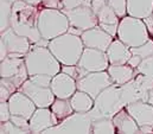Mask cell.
I'll use <instances>...</instances> for the list:
<instances>
[{
	"mask_svg": "<svg viewBox=\"0 0 153 134\" xmlns=\"http://www.w3.org/2000/svg\"><path fill=\"white\" fill-rule=\"evenodd\" d=\"M39 6H33L24 0H18L13 4L11 28L20 36L30 39L32 44H36L43 37L38 30Z\"/></svg>",
	"mask_w": 153,
	"mask_h": 134,
	"instance_id": "1",
	"label": "cell"
},
{
	"mask_svg": "<svg viewBox=\"0 0 153 134\" xmlns=\"http://www.w3.org/2000/svg\"><path fill=\"white\" fill-rule=\"evenodd\" d=\"M48 48L62 66H75L78 63L85 46L81 36L68 31L49 40Z\"/></svg>",
	"mask_w": 153,
	"mask_h": 134,
	"instance_id": "2",
	"label": "cell"
},
{
	"mask_svg": "<svg viewBox=\"0 0 153 134\" xmlns=\"http://www.w3.org/2000/svg\"><path fill=\"white\" fill-rule=\"evenodd\" d=\"M25 64L30 76L37 74L55 76L62 70V64L53 56L50 49L36 44H31L30 51L25 55Z\"/></svg>",
	"mask_w": 153,
	"mask_h": 134,
	"instance_id": "3",
	"label": "cell"
},
{
	"mask_svg": "<svg viewBox=\"0 0 153 134\" xmlns=\"http://www.w3.org/2000/svg\"><path fill=\"white\" fill-rule=\"evenodd\" d=\"M69 28V19L62 10L42 7L38 18V30L43 38L51 40L68 32Z\"/></svg>",
	"mask_w": 153,
	"mask_h": 134,
	"instance_id": "4",
	"label": "cell"
},
{
	"mask_svg": "<svg viewBox=\"0 0 153 134\" xmlns=\"http://www.w3.org/2000/svg\"><path fill=\"white\" fill-rule=\"evenodd\" d=\"M126 106L121 100L120 88L116 84H112L105 90H102L97 98L95 99L94 107L91 110L88 112L91 120L100 119V118H111L113 119L115 114L125 108Z\"/></svg>",
	"mask_w": 153,
	"mask_h": 134,
	"instance_id": "5",
	"label": "cell"
},
{
	"mask_svg": "<svg viewBox=\"0 0 153 134\" xmlns=\"http://www.w3.org/2000/svg\"><path fill=\"white\" fill-rule=\"evenodd\" d=\"M116 38L122 40L129 48H137L145 44L151 36L144 19L127 14L120 19Z\"/></svg>",
	"mask_w": 153,
	"mask_h": 134,
	"instance_id": "6",
	"label": "cell"
},
{
	"mask_svg": "<svg viewBox=\"0 0 153 134\" xmlns=\"http://www.w3.org/2000/svg\"><path fill=\"white\" fill-rule=\"evenodd\" d=\"M91 118L88 113L74 112L67 119L62 120L57 125L45 130L43 134H56V133H91Z\"/></svg>",
	"mask_w": 153,
	"mask_h": 134,
	"instance_id": "7",
	"label": "cell"
},
{
	"mask_svg": "<svg viewBox=\"0 0 153 134\" xmlns=\"http://www.w3.org/2000/svg\"><path fill=\"white\" fill-rule=\"evenodd\" d=\"M76 82L77 89L89 94L94 100L102 90H105L106 88L113 84V81L107 70L88 72L83 77L78 78Z\"/></svg>",
	"mask_w": 153,
	"mask_h": 134,
	"instance_id": "8",
	"label": "cell"
},
{
	"mask_svg": "<svg viewBox=\"0 0 153 134\" xmlns=\"http://www.w3.org/2000/svg\"><path fill=\"white\" fill-rule=\"evenodd\" d=\"M69 19L70 26L77 28L82 31L95 28L99 25V19L91 7L88 6H77L74 8H63L62 10Z\"/></svg>",
	"mask_w": 153,
	"mask_h": 134,
	"instance_id": "9",
	"label": "cell"
},
{
	"mask_svg": "<svg viewBox=\"0 0 153 134\" xmlns=\"http://www.w3.org/2000/svg\"><path fill=\"white\" fill-rule=\"evenodd\" d=\"M109 60L106 51L93 49V48H84L82 56L77 63V66L85 70L87 72H95V71H103L109 67Z\"/></svg>",
	"mask_w": 153,
	"mask_h": 134,
	"instance_id": "10",
	"label": "cell"
},
{
	"mask_svg": "<svg viewBox=\"0 0 153 134\" xmlns=\"http://www.w3.org/2000/svg\"><path fill=\"white\" fill-rule=\"evenodd\" d=\"M18 90L24 93L25 95H27L31 100L35 102L37 108L50 107L52 104V102L55 101V99H56V96L52 93L50 87L39 86L37 83L32 82L30 78H27Z\"/></svg>",
	"mask_w": 153,
	"mask_h": 134,
	"instance_id": "11",
	"label": "cell"
},
{
	"mask_svg": "<svg viewBox=\"0 0 153 134\" xmlns=\"http://www.w3.org/2000/svg\"><path fill=\"white\" fill-rule=\"evenodd\" d=\"M81 38L85 48L99 49L102 51H107V49L109 48L111 43L114 39V37L106 32L100 25L83 31L81 34Z\"/></svg>",
	"mask_w": 153,
	"mask_h": 134,
	"instance_id": "12",
	"label": "cell"
},
{
	"mask_svg": "<svg viewBox=\"0 0 153 134\" xmlns=\"http://www.w3.org/2000/svg\"><path fill=\"white\" fill-rule=\"evenodd\" d=\"M50 88L56 98L70 99L77 90V82L70 75L61 71L52 77Z\"/></svg>",
	"mask_w": 153,
	"mask_h": 134,
	"instance_id": "13",
	"label": "cell"
},
{
	"mask_svg": "<svg viewBox=\"0 0 153 134\" xmlns=\"http://www.w3.org/2000/svg\"><path fill=\"white\" fill-rule=\"evenodd\" d=\"M8 106L12 115H20L29 120L31 119L35 110L37 109V106L35 104V102L27 95H25L19 90L12 94V96L8 100Z\"/></svg>",
	"mask_w": 153,
	"mask_h": 134,
	"instance_id": "14",
	"label": "cell"
},
{
	"mask_svg": "<svg viewBox=\"0 0 153 134\" xmlns=\"http://www.w3.org/2000/svg\"><path fill=\"white\" fill-rule=\"evenodd\" d=\"M0 39H2L8 49V54H20L26 55L31 49V42L29 38L18 34L12 28L4 32H0Z\"/></svg>",
	"mask_w": 153,
	"mask_h": 134,
	"instance_id": "15",
	"label": "cell"
},
{
	"mask_svg": "<svg viewBox=\"0 0 153 134\" xmlns=\"http://www.w3.org/2000/svg\"><path fill=\"white\" fill-rule=\"evenodd\" d=\"M30 121V131L31 133H43L45 130L58 124V120L55 118L50 107L37 108L31 116Z\"/></svg>",
	"mask_w": 153,
	"mask_h": 134,
	"instance_id": "16",
	"label": "cell"
},
{
	"mask_svg": "<svg viewBox=\"0 0 153 134\" xmlns=\"http://www.w3.org/2000/svg\"><path fill=\"white\" fill-rule=\"evenodd\" d=\"M126 109L128 113L133 116V119L137 121L139 127L143 126H151L153 127V106L144 102V101H137L132 102L126 106Z\"/></svg>",
	"mask_w": 153,
	"mask_h": 134,
	"instance_id": "17",
	"label": "cell"
},
{
	"mask_svg": "<svg viewBox=\"0 0 153 134\" xmlns=\"http://www.w3.org/2000/svg\"><path fill=\"white\" fill-rule=\"evenodd\" d=\"M106 52L111 64H127L129 58L133 56L131 48L119 38L113 39Z\"/></svg>",
	"mask_w": 153,
	"mask_h": 134,
	"instance_id": "18",
	"label": "cell"
},
{
	"mask_svg": "<svg viewBox=\"0 0 153 134\" xmlns=\"http://www.w3.org/2000/svg\"><path fill=\"white\" fill-rule=\"evenodd\" d=\"M113 122L116 128V133L120 134H137L140 133V127L137 124V121L133 119V116L128 113V110L125 108L120 109L114 116Z\"/></svg>",
	"mask_w": 153,
	"mask_h": 134,
	"instance_id": "19",
	"label": "cell"
},
{
	"mask_svg": "<svg viewBox=\"0 0 153 134\" xmlns=\"http://www.w3.org/2000/svg\"><path fill=\"white\" fill-rule=\"evenodd\" d=\"M91 8L97 16L99 24H119L120 18L109 6L108 0H93Z\"/></svg>",
	"mask_w": 153,
	"mask_h": 134,
	"instance_id": "20",
	"label": "cell"
},
{
	"mask_svg": "<svg viewBox=\"0 0 153 134\" xmlns=\"http://www.w3.org/2000/svg\"><path fill=\"white\" fill-rule=\"evenodd\" d=\"M113 83L116 86H122L135 77L138 74L134 68L129 64H109L107 69Z\"/></svg>",
	"mask_w": 153,
	"mask_h": 134,
	"instance_id": "21",
	"label": "cell"
},
{
	"mask_svg": "<svg viewBox=\"0 0 153 134\" xmlns=\"http://www.w3.org/2000/svg\"><path fill=\"white\" fill-rule=\"evenodd\" d=\"M25 67V57H14L8 55L6 58L0 61V75L1 77L12 78L17 76Z\"/></svg>",
	"mask_w": 153,
	"mask_h": 134,
	"instance_id": "22",
	"label": "cell"
},
{
	"mask_svg": "<svg viewBox=\"0 0 153 134\" xmlns=\"http://www.w3.org/2000/svg\"><path fill=\"white\" fill-rule=\"evenodd\" d=\"M153 13V0H127V14L145 19Z\"/></svg>",
	"mask_w": 153,
	"mask_h": 134,
	"instance_id": "23",
	"label": "cell"
},
{
	"mask_svg": "<svg viewBox=\"0 0 153 134\" xmlns=\"http://www.w3.org/2000/svg\"><path fill=\"white\" fill-rule=\"evenodd\" d=\"M70 102H71V106H73L75 112L88 113L89 110L93 109L95 100L89 94L77 89L76 92H75V94L70 98Z\"/></svg>",
	"mask_w": 153,
	"mask_h": 134,
	"instance_id": "24",
	"label": "cell"
},
{
	"mask_svg": "<svg viewBox=\"0 0 153 134\" xmlns=\"http://www.w3.org/2000/svg\"><path fill=\"white\" fill-rule=\"evenodd\" d=\"M50 109L52 110V113H53L55 118L58 120V122L67 119L69 115H71L75 112L71 106L70 99H58V98H56L55 101L52 102V104L50 106Z\"/></svg>",
	"mask_w": 153,
	"mask_h": 134,
	"instance_id": "25",
	"label": "cell"
},
{
	"mask_svg": "<svg viewBox=\"0 0 153 134\" xmlns=\"http://www.w3.org/2000/svg\"><path fill=\"white\" fill-rule=\"evenodd\" d=\"M91 133H116V128H115L114 126L113 119H111V118H100V119L93 120V122H91Z\"/></svg>",
	"mask_w": 153,
	"mask_h": 134,
	"instance_id": "26",
	"label": "cell"
},
{
	"mask_svg": "<svg viewBox=\"0 0 153 134\" xmlns=\"http://www.w3.org/2000/svg\"><path fill=\"white\" fill-rule=\"evenodd\" d=\"M13 4L8 0H0V32L6 31L11 28Z\"/></svg>",
	"mask_w": 153,
	"mask_h": 134,
	"instance_id": "27",
	"label": "cell"
},
{
	"mask_svg": "<svg viewBox=\"0 0 153 134\" xmlns=\"http://www.w3.org/2000/svg\"><path fill=\"white\" fill-rule=\"evenodd\" d=\"M18 90L17 86L13 83L11 78L1 77L0 80V102H6L10 100L13 93Z\"/></svg>",
	"mask_w": 153,
	"mask_h": 134,
	"instance_id": "28",
	"label": "cell"
},
{
	"mask_svg": "<svg viewBox=\"0 0 153 134\" xmlns=\"http://www.w3.org/2000/svg\"><path fill=\"white\" fill-rule=\"evenodd\" d=\"M131 51L133 55L139 56L141 60L149 58L153 56V38H150L145 44L137 46V48H131Z\"/></svg>",
	"mask_w": 153,
	"mask_h": 134,
	"instance_id": "29",
	"label": "cell"
},
{
	"mask_svg": "<svg viewBox=\"0 0 153 134\" xmlns=\"http://www.w3.org/2000/svg\"><path fill=\"white\" fill-rule=\"evenodd\" d=\"M0 133L1 134H10V133L29 134V133H31V131H27V130L20 128V127H18L17 125H14V124L10 120V121L1 122V126H0Z\"/></svg>",
	"mask_w": 153,
	"mask_h": 134,
	"instance_id": "30",
	"label": "cell"
},
{
	"mask_svg": "<svg viewBox=\"0 0 153 134\" xmlns=\"http://www.w3.org/2000/svg\"><path fill=\"white\" fill-rule=\"evenodd\" d=\"M108 4L120 19L127 16V0H108Z\"/></svg>",
	"mask_w": 153,
	"mask_h": 134,
	"instance_id": "31",
	"label": "cell"
},
{
	"mask_svg": "<svg viewBox=\"0 0 153 134\" xmlns=\"http://www.w3.org/2000/svg\"><path fill=\"white\" fill-rule=\"evenodd\" d=\"M137 72H140L153 80V56L143 60L140 66L137 68Z\"/></svg>",
	"mask_w": 153,
	"mask_h": 134,
	"instance_id": "32",
	"label": "cell"
},
{
	"mask_svg": "<svg viewBox=\"0 0 153 134\" xmlns=\"http://www.w3.org/2000/svg\"><path fill=\"white\" fill-rule=\"evenodd\" d=\"M53 76H50V75H46V74H37V75H32L30 76L29 78L37 83L39 86H44V87H50L51 84V80H52Z\"/></svg>",
	"mask_w": 153,
	"mask_h": 134,
	"instance_id": "33",
	"label": "cell"
},
{
	"mask_svg": "<svg viewBox=\"0 0 153 134\" xmlns=\"http://www.w3.org/2000/svg\"><path fill=\"white\" fill-rule=\"evenodd\" d=\"M64 8H74L77 6H88L91 7V1L93 0H62Z\"/></svg>",
	"mask_w": 153,
	"mask_h": 134,
	"instance_id": "34",
	"label": "cell"
},
{
	"mask_svg": "<svg viewBox=\"0 0 153 134\" xmlns=\"http://www.w3.org/2000/svg\"><path fill=\"white\" fill-rule=\"evenodd\" d=\"M11 110L8 106V101L6 102H0V122L10 121L11 120Z\"/></svg>",
	"mask_w": 153,
	"mask_h": 134,
	"instance_id": "35",
	"label": "cell"
},
{
	"mask_svg": "<svg viewBox=\"0 0 153 134\" xmlns=\"http://www.w3.org/2000/svg\"><path fill=\"white\" fill-rule=\"evenodd\" d=\"M11 121L14 125H17L18 127L30 131V121H29V119H26L24 116H20V115H11Z\"/></svg>",
	"mask_w": 153,
	"mask_h": 134,
	"instance_id": "36",
	"label": "cell"
},
{
	"mask_svg": "<svg viewBox=\"0 0 153 134\" xmlns=\"http://www.w3.org/2000/svg\"><path fill=\"white\" fill-rule=\"evenodd\" d=\"M42 7L45 8H57V10H63L64 5L62 0H42Z\"/></svg>",
	"mask_w": 153,
	"mask_h": 134,
	"instance_id": "37",
	"label": "cell"
},
{
	"mask_svg": "<svg viewBox=\"0 0 153 134\" xmlns=\"http://www.w3.org/2000/svg\"><path fill=\"white\" fill-rule=\"evenodd\" d=\"M106 32L111 34L112 37L116 38L117 37V28H119V24H99Z\"/></svg>",
	"mask_w": 153,
	"mask_h": 134,
	"instance_id": "38",
	"label": "cell"
},
{
	"mask_svg": "<svg viewBox=\"0 0 153 134\" xmlns=\"http://www.w3.org/2000/svg\"><path fill=\"white\" fill-rule=\"evenodd\" d=\"M141 58L139 57V56H137V55H133L131 58H129V61H128V63L127 64H129L132 68H134L135 70H137V68L140 66V63H141Z\"/></svg>",
	"mask_w": 153,
	"mask_h": 134,
	"instance_id": "39",
	"label": "cell"
},
{
	"mask_svg": "<svg viewBox=\"0 0 153 134\" xmlns=\"http://www.w3.org/2000/svg\"><path fill=\"white\" fill-rule=\"evenodd\" d=\"M8 55V49L5 44V42L2 39H0V61H2L4 58H6Z\"/></svg>",
	"mask_w": 153,
	"mask_h": 134,
	"instance_id": "40",
	"label": "cell"
},
{
	"mask_svg": "<svg viewBox=\"0 0 153 134\" xmlns=\"http://www.w3.org/2000/svg\"><path fill=\"white\" fill-rule=\"evenodd\" d=\"M144 22H145V24H146V26H147V30H149V34H150V36H151V38H153V18H152V16L145 18Z\"/></svg>",
	"mask_w": 153,
	"mask_h": 134,
	"instance_id": "41",
	"label": "cell"
},
{
	"mask_svg": "<svg viewBox=\"0 0 153 134\" xmlns=\"http://www.w3.org/2000/svg\"><path fill=\"white\" fill-rule=\"evenodd\" d=\"M24 1L30 4V5H33V6H40L42 5V0H24Z\"/></svg>",
	"mask_w": 153,
	"mask_h": 134,
	"instance_id": "42",
	"label": "cell"
},
{
	"mask_svg": "<svg viewBox=\"0 0 153 134\" xmlns=\"http://www.w3.org/2000/svg\"><path fill=\"white\" fill-rule=\"evenodd\" d=\"M8 1H11L12 4H14V2H16V1H18V0H8Z\"/></svg>",
	"mask_w": 153,
	"mask_h": 134,
	"instance_id": "43",
	"label": "cell"
}]
</instances>
